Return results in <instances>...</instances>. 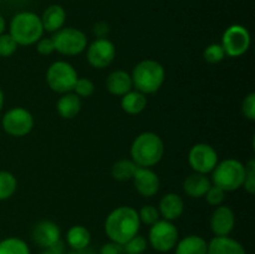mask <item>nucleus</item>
<instances>
[{"instance_id":"obj_1","label":"nucleus","mask_w":255,"mask_h":254,"mask_svg":"<svg viewBox=\"0 0 255 254\" xmlns=\"http://www.w3.org/2000/svg\"><path fill=\"white\" fill-rule=\"evenodd\" d=\"M139 227L141 222L138 212L129 206L117 207L105 219V233L107 238L121 246L138 234Z\"/></svg>"},{"instance_id":"obj_2","label":"nucleus","mask_w":255,"mask_h":254,"mask_svg":"<svg viewBox=\"0 0 255 254\" xmlns=\"http://www.w3.org/2000/svg\"><path fill=\"white\" fill-rule=\"evenodd\" d=\"M129 153L137 166L151 168L161 162L164 154V143L154 132H142L132 142Z\"/></svg>"},{"instance_id":"obj_3","label":"nucleus","mask_w":255,"mask_h":254,"mask_svg":"<svg viewBox=\"0 0 255 254\" xmlns=\"http://www.w3.org/2000/svg\"><path fill=\"white\" fill-rule=\"evenodd\" d=\"M131 79L134 89L147 96L156 94L161 89L166 80V70L156 60H142L132 70Z\"/></svg>"},{"instance_id":"obj_4","label":"nucleus","mask_w":255,"mask_h":254,"mask_svg":"<svg viewBox=\"0 0 255 254\" xmlns=\"http://www.w3.org/2000/svg\"><path fill=\"white\" fill-rule=\"evenodd\" d=\"M9 34L17 45L29 46L39 41L44 34L41 19L32 11H20L12 16Z\"/></svg>"},{"instance_id":"obj_5","label":"nucleus","mask_w":255,"mask_h":254,"mask_svg":"<svg viewBox=\"0 0 255 254\" xmlns=\"http://www.w3.org/2000/svg\"><path fill=\"white\" fill-rule=\"evenodd\" d=\"M246 178V164L236 158H227L218 162L212 171V184L224 192L238 191L243 187Z\"/></svg>"},{"instance_id":"obj_6","label":"nucleus","mask_w":255,"mask_h":254,"mask_svg":"<svg viewBox=\"0 0 255 254\" xmlns=\"http://www.w3.org/2000/svg\"><path fill=\"white\" fill-rule=\"evenodd\" d=\"M77 71L70 62L59 60L52 62L46 71V84L56 94L72 92L76 80Z\"/></svg>"},{"instance_id":"obj_7","label":"nucleus","mask_w":255,"mask_h":254,"mask_svg":"<svg viewBox=\"0 0 255 254\" xmlns=\"http://www.w3.org/2000/svg\"><path fill=\"white\" fill-rule=\"evenodd\" d=\"M55 51L65 56H75L84 52L87 47V37L77 27H62L51 36Z\"/></svg>"},{"instance_id":"obj_8","label":"nucleus","mask_w":255,"mask_h":254,"mask_svg":"<svg viewBox=\"0 0 255 254\" xmlns=\"http://www.w3.org/2000/svg\"><path fill=\"white\" fill-rule=\"evenodd\" d=\"M179 241V233L173 222L159 219L149 227L148 243L152 248L159 253H168L173 251L177 242Z\"/></svg>"},{"instance_id":"obj_9","label":"nucleus","mask_w":255,"mask_h":254,"mask_svg":"<svg viewBox=\"0 0 255 254\" xmlns=\"http://www.w3.org/2000/svg\"><path fill=\"white\" fill-rule=\"evenodd\" d=\"M35 121L29 110L24 107H12L7 110L1 119V127L12 137H24L31 132Z\"/></svg>"},{"instance_id":"obj_10","label":"nucleus","mask_w":255,"mask_h":254,"mask_svg":"<svg viewBox=\"0 0 255 254\" xmlns=\"http://www.w3.org/2000/svg\"><path fill=\"white\" fill-rule=\"evenodd\" d=\"M221 45L227 56L239 57L246 54L251 47V34L243 25H231L223 32Z\"/></svg>"},{"instance_id":"obj_11","label":"nucleus","mask_w":255,"mask_h":254,"mask_svg":"<svg viewBox=\"0 0 255 254\" xmlns=\"http://www.w3.org/2000/svg\"><path fill=\"white\" fill-rule=\"evenodd\" d=\"M188 163L193 172L211 173L218 163V153L216 148L208 143H196L188 153Z\"/></svg>"},{"instance_id":"obj_12","label":"nucleus","mask_w":255,"mask_h":254,"mask_svg":"<svg viewBox=\"0 0 255 254\" xmlns=\"http://www.w3.org/2000/svg\"><path fill=\"white\" fill-rule=\"evenodd\" d=\"M115 57H116V47L114 42L107 37L94 40L87 46L86 59L95 69H106L114 62Z\"/></svg>"},{"instance_id":"obj_13","label":"nucleus","mask_w":255,"mask_h":254,"mask_svg":"<svg viewBox=\"0 0 255 254\" xmlns=\"http://www.w3.org/2000/svg\"><path fill=\"white\" fill-rule=\"evenodd\" d=\"M132 181H133L134 189L138 192V194L146 198L156 196L161 188L158 174L153 169L147 168V167H137Z\"/></svg>"},{"instance_id":"obj_14","label":"nucleus","mask_w":255,"mask_h":254,"mask_svg":"<svg viewBox=\"0 0 255 254\" xmlns=\"http://www.w3.org/2000/svg\"><path fill=\"white\" fill-rule=\"evenodd\" d=\"M212 233L216 237H227L236 227V214L228 206H218L211 216L209 221Z\"/></svg>"},{"instance_id":"obj_15","label":"nucleus","mask_w":255,"mask_h":254,"mask_svg":"<svg viewBox=\"0 0 255 254\" xmlns=\"http://www.w3.org/2000/svg\"><path fill=\"white\" fill-rule=\"evenodd\" d=\"M31 239L40 248L49 249L61 239V231L55 222L41 221L32 228Z\"/></svg>"},{"instance_id":"obj_16","label":"nucleus","mask_w":255,"mask_h":254,"mask_svg":"<svg viewBox=\"0 0 255 254\" xmlns=\"http://www.w3.org/2000/svg\"><path fill=\"white\" fill-rule=\"evenodd\" d=\"M158 212L162 219L173 222L181 218L184 212V201L178 193H166L158 203Z\"/></svg>"},{"instance_id":"obj_17","label":"nucleus","mask_w":255,"mask_h":254,"mask_svg":"<svg viewBox=\"0 0 255 254\" xmlns=\"http://www.w3.org/2000/svg\"><path fill=\"white\" fill-rule=\"evenodd\" d=\"M106 89L114 96L122 97L133 89L131 74L125 70H115L106 77Z\"/></svg>"},{"instance_id":"obj_18","label":"nucleus","mask_w":255,"mask_h":254,"mask_svg":"<svg viewBox=\"0 0 255 254\" xmlns=\"http://www.w3.org/2000/svg\"><path fill=\"white\" fill-rule=\"evenodd\" d=\"M40 19H41L44 31L56 32L62 29L66 22V11L61 5L52 4L44 10Z\"/></svg>"},{"instance_id":"obj_19","label":"nucleus","mask_w":255,"mask_h":254,"mask_svg":"<svg viewBox=\"0 0 255 254\" xmlns=\"http://www.w3.org/2000/svg\"><path fill=\"white\" fill-rule=\"evenodd\" d=\"M212 186L211 178L207 174L193 172L183 181V191L191 198H202Z\"/></svg>"},{"instance_id":"obj_20","label":"nucleus","mask_w":255,"mask_h":254,"mask_svg":"<svg viewBox=\"0 0 255 254\" xmlns=\"http://www.w3.org/2000/svg\"><path fill=\"white\" fill-rule=\"evenodd\" d=\"M207 254H247V252L238 241L227 236L212 238L208 242Z\"/></svg>"},{"instance_id":"obj_21","label":"nucleus","mask_w":255,"mask_h":254,"mask_svg":"<svg viewBox=\"0 0 255 254\" xmlns=\"http://www.w3.org/2000/svg\"><path fill=\"white\" fill-rule=\"evenodd\" d=\"M81 99L74 92L62 94L56 102L57 114L65 120L75 119L81 111Z\"/></svg>"},{"instance_id":"obj_22","label":"nucleus","mask_w":255,"mask_h":254,"mask_svg":"<svg viewBox=\"0 0 255 254\" xmlns=\"http://www.w3.org/2000/svg\"><path fill=\"white\" fill-rule=\"evenodd\" d=\"M208 242L201 236L189 234L177 242L174 254H207Z\"/></svg>"},{"instance_id":"obj_23","label":"nucleus","mask_w":255,"mask_h":254,"mask_svg":"<svg viewBox=\"0 0 255 254\" xmlns=\"http://www.w3.org/2000/svg\"><path fill=\"white\" fill-rule=\"evenodd\" d=\"M91 242V233L84 226H72L66 233V243L72 251L82 252L90 246Z\"/></svg>"},{"instance_id":"obj_24","label":"nucleus","mask_w":255,"mask_h":254,"mask_svg":"<svg viewBox=\"0 0 255 254\" xmlns=\"http://www.w3.org/2000/svg\"><path fill=\"white\" fill-rule=\"evenodd\" d=\"M147 97L137 90H131L121 97V109L128 115H138L146 109Z\"/></svg>"},{"instance_id":"obj_25","label":"nucleus","mask_w":255,"mask_h":254,"mask_svg":"<svg viewBox=\"0 0 255 254\" xmlns=\"http://www.w3.org/2000/svg\"><path fill=\"white\" fill-rule=\"evenodd\" d=\"M137 164L132 159L122 158L115 162L111 167V176L112 178L119 182L132 181L134 172L137 169Z\"/></svg>"},{"instance_id":"obj_26","label":"nucleus","mask_w":255,"mask_h":254,"mask_svg":"<svg viewBox=\"0 0 255 254\" xmlns=\"http://www.w3.org/2000/svg\"><path fill=\"white\" fill-rule=\"evenodd\" d=\"M0 254H31L26 242L17 237H9L0 241Z\"/></svg>"},{"instance_id":"obj_27","label":"nucleus","mask_w":255,"mask_h":254,"mask_svg":"<svg viewBox=\"0 0 255 254\" xmlns=\"http://www.w3.org/2000/svg\"><path fill=\"white\" fill-rule=\"evenodd\" d=\"M17 188V179L11 172L0 171V202L14 196Z\"/></svg>"},{"instance_id":"obj_28","label":"nucleus","mask_w":255,"mask_h":254,"mask_svg":"<svg viewBox=\"0 0 255 254\" xmlns=\"http://www.w3.org/2000/svg\"><path fill=\"white\" fill-rule=\"evenodd\" d=\"M147 239L144 237L136 234L134 237H132L129 241H127L124 244V253L125 254H143L147 249Z\"/></svg>"},{"instance_id":"obj_29","label":"nucleus","mask_w":255,"mask_h":254,"mask_svg":"<svg viewBox=\"0 0 255 254\" xmlns=\"http://www.w3.org/2000/svg\"><path fill=\"white\" fill-rule=\"evenodd\" d=\"M72 92L76 94L80 99H87V97H91L94 95L95 85L89 77H77Z\"/></svg>"},{"instance_id":"obj_30","label":"nucleus","mask_w":255,"mask_h":254,"mask_svg":"<svg viewBox=\"0 0 255 254\" xmlns=\"http://www.w3.org/2000/svg\"><path fill=\"white\" fill-rule=\"evenodd\" d=\"M138 212V217H139V222L146 226L151 227L152 224L156 223L157 221L161 219V216H159L158 208L152 204H146V206L142 207Z\"/></svg>"},{"instance_id":"obj_31","label":"nucleus","mask_w":255,"mask_h":254,"mask_svg":"<svg viewBox=\"0 0 255 254\" xmlns=\"http://www.w3.org/2000/svg\"><path fill=\"white\" fill-rule=\"evenodd\" d=\"M226 56L227 55L221 44L208 45L203 52L204 60H206L208 64H218V62L223 61Z\"/></svg>"},{"instance_id":"obj_32","label":"nucleus","mask_w":255,"mask_h":254,"mask_svg":"<svg viewBox=\"0 0 255 254\" xmlns=\"http://www.w3.org/2000/svg\"><path fill=\"white\" fill-rule=\"evenodd\" d=\"M19 45L16 44L14 39L10 36V34L0 35V57H10L15 54Z\"/></svg>"},{"instance_id":"obj_33","label":"nucleus","mask_w":255,"mask_h":254,"mask_svg":"<svg viewBox=\"0 0 255 254\" xmlns=\"http://www.w3.org/2000/svg\"><path fill=\"white\" fill-rule=\"evenodd\" d=\"M204 198H206L207 203H208L209 206H222V203H223L224 199H226V192L222 188H219V187L212 184L211 188H209L208 191H207V193L204 194Z\"/></svg>"},{"instance_id":"obj_34","label":"nucleus","mask_w":255,"mask_h":254,"mask_svg":"<svg viewBox=\"0 0 255 254\" xmlns=\"http://www.w3.org/2000/svg\"><path fill=\"white\" fill-rule=\"evenodd\" d=\"M243 188L249 194L255 193V161L253 158L249 159L246 164V178H244Z\"/></svg>"},{"instance_id":"obj_35","label":"nucleus","mask_w":255,"mask_h":254,"mask_svg":"<svg viewBox=\"0 0 255 254\" xmlns=\"http://www.w3.org/2000/svg\"><path fill=\"white\" fill-rule=\"evenodd\" d=\"M242 114L249 121L255 120V94L251 92L246 96L242 104Z\"/></svg>"},{"instance_id":"obj_36","label":"nucleus","mask_w":255,"mask_h":254,"mask_svg":"<svg viewBox=\"0 0 255 254\" xmlns=\"http://www.w3.org/2000/svg\"><path fill=\"white\" fill-rule=\"evenodd\" d=\"M36 51L39 52L42 56H47V55H51L55 51L54 41H52L51 37H41L39 41L36 42Z\"/></svg>"},{"instance_id":"obj_37","label":"nucleus","mask_w":255,"mask_h":254,"mask_svg":"<svg viewBox=\"0 0 255 254\" xmlns=\"http://www.w3.org/2000/svg\"><path fill=\"white\" fill-rule=\"evenodd\" d=\"M99 254H125L124 253V247L119 243L115 242H107V243L102 244L100 248Z\"/></svg>"},{"instance_id":"obj_38","label":"nucleus","mask_w":255,"mask_h":254,"mask_svg":"<svg viewBox=\"0 0 255 254\" xmlns=\"http://www.w3.org/2000/svg\"><path fill=\"white\" fill-rule=\"evenodd\" d=\"M109 32H110V27L106 22L100 21V22H97V24H95L94 34L96 35L97 39H100V37H106Z\"/></svg>"},{"instance_id":"obj_39","label":"nucleus","mask_w":255,"mask_h":254,"mask_svg":"<svg viewBox=\"0 0 255 254\" xmlns=\"http://www.w3.org/2000/svg\"><path fill=\"white\" fill-rule=\"evenodd\" d=\"M5 27H6V22H5V19L4 16H2L1 14H0V35L4 34L5 31Z\"/></svg>"},{"instance_id":"obj_40","label":"nucleus","mask_w":255,"mask_h":254,"mask_svg":"<svg viewBox=\"0 0 255 254\" xmlns=\"http://www.w3.org/2000/svg\"><path fill=\"white\" fill-rule=\"evenodd\" d=\"M2 106H4V94H2L1 89H0V111H1Z\"/></svg>"},{"instance_id":"obj_41","label":"nucleus","mask_w":255,"mask_h":254,"mask_svg":"<svg viewBox=\"0 0 255 254\" xmlns=\"http://www.w3.org/2000/svg\"><path fill=\"white\" fill-rule=\"evenodd\" d=\"M40 254H61V253H57V252L51 251V249H45V251L41 252V253H40Z\"/></svg>"},{"instance_id":"obj_42","label":"nucleus","mask_w":255,"mask_h":254,"mask_svg":"<svg viewBox=\"0 0 255 254\" xmlns=\"http://www.w3.org/2000/svg\"><path fill=\"white\" fill-rule=\"evenodd\" d=\"M65 254H82L81 252H76V251H71L69 252V253H65Z\"/></svg>"}]
</instances>
